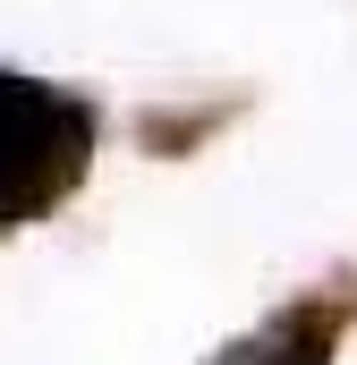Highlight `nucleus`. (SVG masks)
Listing matches in <instances>:
<instances>
[{
    "label": "nucleus",
    "instance_id": "f257e3e1",
    "mask_svg": "<svg viewBox=\"0 0 357 365\" xmlns=\"http://www.w3.org/2000/svg\"><path fill=\"white\" fill-rule=\"evenodd\" d=\"M86 162V110L34 77H0V221L51 204Z\"/></svg>",
    "mask_w": 357,
    "mask_h": 365
}]
</instances>
